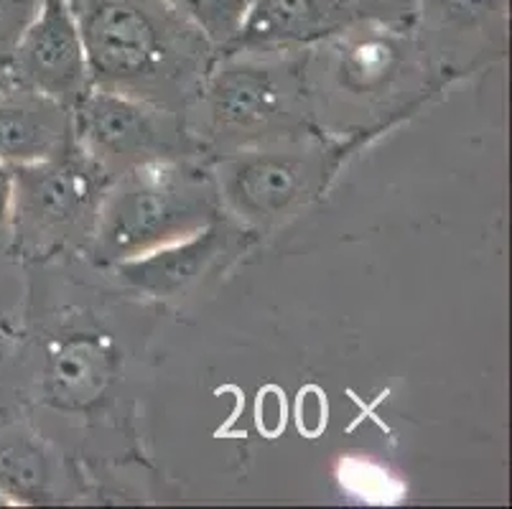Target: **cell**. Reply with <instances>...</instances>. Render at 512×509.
<instances>
[{
	"label": "cell",
	"mask_w": 512,
	"mask_h": 509,
	"mask_svg": "<svg viewBox=\"0 0 512 509\" xmlns=\"http://www.w3.org/2000/svg\"><path fill=\"white\" fill-rule=\"evenodd\" d=\"M92 87L189 112L217 64L212 41L164 0H77Z\"/></svg>",
	"instance_id": "obj_1"
},
{
	"label": "cell",
	"mask_w": 512,
	"mask_h": 509,
	"mask_svg": "<svg viewBox=\"0 0 512 509\" xmlns=\"http://www.w3.org/2000/svg\"><path fill=\"white\" fill-rule=\"evenodd\" d=\"M222 219L212 168L197 158H171L130 168L110 181L90 250L102 265L138 258Z\"/></svg>",
	"instance_id": "obj_2"
},
{
	"label": "cell",
	"mask_w": 512,
	"mask_h": 509,
	"mask_svg": "<svg viewBox=\"0 0 512 509\" xmlns=\"http://www.w3.org/2000/svg\"><path fill=\"white\" fill-rule=\"evenodd\" d=\"M192 107L199 118L189 128L202 151L235 153L304 138L311 112L304 62L230 54L225 64H214Z\"/></svg>",
	"instance_id": "obj_3"
},
{
	"label": "cell",
	"mask_w": 512,
	"mask_h": 509,
	"mask_svg": "<svg viewBox=\"0 0 512 509\" xmlns=\"http://www.w3.org/2000/svg\"><path fill=\"white\" fill-rule=\"evenodd\" d=\"M11 247L26 258H49L87 247L110 176L74 148L51 161L11 166Z\"/></svg>",
	"instance_id": "obj_4"
},
{
	"label": "cell",
	"mask_w": 512,
	"mask_h": 509,
	"mask_svg": "<svg viewBox=\"0 0 512 509\" xmlns=\"http://www.w3.org/2000/svg\"><path fill=\"white\" fill-rule=\"evenodd\" d=\"M74 140L87 158L110 176L171 158H197L202 146L186 112L92 87L74 105Z\"/></svg>",
	"instance_id": "obj_5"
},
{
	"label": "cell",
	"mask_w": 512,
	"mask_h": 509,
	"mask_svg": "<svg viewBox=\"0 0 512 509\" xmlns=\"http://www.w3.org/2000/svg\"><path fill=\"white\" fill-rule=\"evenodd\" d=\"M299 140L227 153L214 171L222 207L258 227L304 207L324 184L327 166L319 148H304Z\"/></svg>",
	"instance_id": "obj_6"
},
{
	"label": "cell",
	"mask_w": 512,
	"mask_h": 509,
	"mask_svg": "<svg viewBox=\"0 0 512 509\" xmlns=\"http://www.w3.org/2000/svg\"><path fill=\"white\" fill-rule=\"evenodd\" d=\"M11 82L72 107L92 90L85 44L69 0H41L8 62Z\"/></svg>",
	"instance_id": "obj_7"
},
{
	"label": "cell",
	"mask_w": 512,
	"mask_h": 509,
	"mask_svg": "<svg viewBox=\"0 0 512 509\" xmlns=\"http://www.w3.org/2000/svg\"><path fill=\"white\" fill-rule=\"evenodd\" d=\"M74 148L72 107L16 82L0 90V163L51 161Z\"/></svg>",
	"instance_id": "obj_8"
},
{
	"label": "cell",
	"mask_w": 512,
	"mask_h": 509,
	"mask_svg": "<svg viewBox=\"0 0 512 509\" xmlns=\"http://www.w3.org/2000/svg\"><path fill=\"white\" fill-rule=\"evenodd\" d=\"M355 21L349 0H250L240 34L227 51H286L339 34Z\"/></svg>",
	"instance_id": "obj_9"
},
{
	"label": "cell",
	"mask_w": 512,
	"mask_h": 509,
	"mask_svg": "<svg viewBox=\"0 0 512 509\" xmlns=\"http://www.w3.org/2000/svg\"><path fill=\"white\" fill-rule=\"evenodd\" d=\"M227 247V230L222 219L212 222L194 235L176 240L171 245L138 255V258L115 263L120 278L130 288L153 298L181 296L194 286Z\"/></svg>",
	"instance_id": "obj_10"
},
{
	"label": "cell",
	"mask_w": 512,
	"mask_h": 509,
	"mask_svg": "<svg viewBox=\"0 0 512 509\" xmlns=\"http://www.w3.org/2000/svg\"><path fill=\"white\" fill-rule=\"evenodd\" d=\"M113 375V354L90 336L59 344L46 367L49 398L62 408H85L100 398Z\"/></svg>",
	"instance_id": "obj_11"
},
{
	"label": "cell",
	"mask_w": 512,
	"mask_h": 509,
	"mask_svg": "<svg viewBox=\"0 0 512 509\" xmlns=\"http://www.w3.org/2000/svg\"><path fill=\"white\" fill-rule=\"evenodd\" d=\"M54 499V466L44 443L21 426H0V504Z\"/></svg>",
	"instance_id": "obj_12"
},
{
	"label": "cell",
	"mask_w": 512,
	"mask_h": 509,
	"mask_svg": "<svg viewBox=\"0 0 512 509\" xmlns=\"http://www.w3.org/2000/svg\"><path fill=\"white\" fill-rule=\"evenodd\" d=\"M423 18L436 36L449 34L451 44L487 31L502 34L505 0H418Z\"/></svg>",
	"instance_id": "obj_13"
},
{
	"label": "cell",
	"mask_w": 512,
	"mask_h": 509,
	"mask_svg": "<svg viewBox=\"0 0 512 509\" xmlns=\"http://www.w3.org/2000/svg\"><path fill=\"white\" fill-rule=\"evenodd\" d=\"M164 3L179 11L186 21H192L217 51L230 49L250 6V0H164Z\"/></svg>",
	"instance_id": "obj_14"
},
{
	"label": "cell",
	"mask_w": 512,
	"mask_h": 509,
	"mask_svg": "<svg viewBox=\"0 0 512 509\" xmlns=\"http://www.w3.org/2000/svg\"><path fill=\"white\" fill-rule=\"evenodd\" d=\"M39 8L41 0H0V67H8L21 36L39 16Z\"/></svg>",
	"instance_id": "obj_15"
},
{
	"label": "cell",
	"mask_w": 512,
	"mask_h": 509,
	"mask_svg": "<svg viewBox=\"0 0 512 509\" xmlns=\"http://www.w3.org/2000/svg\"><path fill=\"white\" fill-rule=\"evenodd\" d=\"M357 13V21H377L383 26L408 28L416 18L418 0H349Z\"/></svg>",
	"instance_id": "obj_16"
},
{
	"label": "cell",
	"mask_w": 512,
	"mask_h": 509,
	"mask_svg": "<svg viewBox=\"0 0 512 509\" xmlns=\"http://www.w3.org/2000/svg\"><path fill=\"white\" fill-rule=\"evenodd\" d=\"M11 189L13 171L11 166L0 163V240H11Z\"/></svg>",
	"instance_id": "obj_17"
},
{
	"label": "cell",
	"mask_w": 512,
	"mask_h": 509,
	"mask_svg": "<svg viewBox=\"0 0 512 509\" xmlns=\"http://www.w3.org/2000/svg\"><path fill=\"white\" fill-rule=\"evenodd\" d=\"M6 84H11V74H8L6 67H0V90H3Z\"/></svg>",
	"instance_id": "obj_18"
},
{
	"label": "cell",
	"mask_w": 512,
	"mask_h": 509,
	"mask_svg": "<svg viewBox=\"0 0 512 509\" xmlns=\"http://www.w3.org/2000/svg\"><path fill=\"white\" fill-rule=\"evenodd\" d=\"M69 3H77V0H69Z\"/></svg>",
	"instance_id": "obj_19"
}]
</instances>
